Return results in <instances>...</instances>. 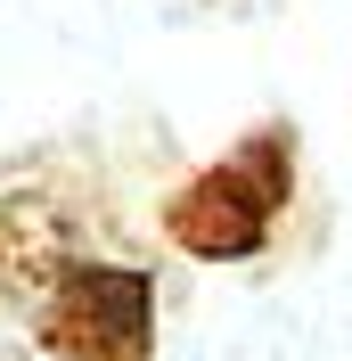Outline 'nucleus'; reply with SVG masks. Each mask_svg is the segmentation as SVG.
Segmentation results:
<instances>
[{
    "label": "nucleus",
    "mask_w": 352,
    "mask_h": 361,
    "mask_svg": "<svg viewBox=\"0 0 352 361\" xmlns=\"http://www.w3.org/2000/svg\"><path fill=\"white\" fill-rule=\"evenodd\" d=\"M33 337L49 361H156V279L132 263L74 255L42 288Z\"/></svg>",
    "instance_id": "nucleus-2"
},
{
    "label": "nucleus",
    "mask_w": 352,
    "mask_h": 361,
    "mask_svg": "<svg viewBox=\"0 0 352 361\" xmlns=\"http://www.w3.org/2000/svg\"><path fill=\"white\" fill-rule=\"evenodd\" d=\"M58 279V255L42 247V230L25 222L17 197H0V295H33Z\"/></svg>",
    "instance_id": "nucleus-3"
},
{
    "label": "nucleus",
    "mask_w": 352,
    "mask_h": 361,
    "mask_svg": "<svg viewBox=\"0 0 352 361\" xmlns=\"http://www.w3.org/2000/svg\"><path fill=\"white\" fill-rule=\"evenodd\" d=\"M287 197H295V140L287 123H254L230 157H213L164 197V238L197 263H246L270 247Z\"/></svg>",
    "instance_id": "nucleus-1"
}]
</instances>
